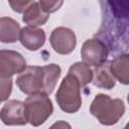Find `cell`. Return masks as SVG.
<instances>
[{
  "label": "cell",
  "instance_id": "1",
  "mask_svg": "<svg viewBox=\"0 0 129 129\" xmlns=\"http://www.w3.org/2000/svg\"><path fill=\"white\" fill-rule=\"evenodd\" d=\"M91 114L103 125L116 124L125 113V105L120 99H112L108 95L98 94L90 106Z\"/></svg>",
  "mask_w": 129,
  "mask_h": 129
},
{
  "label": "cell",
  "instance_id": "2",
  "mask_svg": "<svg viewBox=\"0 0 129 129\" xmlns=\"http://www.w3.org/2000/svg\"><path fill=\"white\" fill-rule=\"evenodd\" d=\"M81 88L80 81L74 75L68 73L60 83L55 96L57 105L63 112L72 114L79 111L82 106Z\"/></svg>",
  "mask_w": 129,
  "mask_h": 129
},
{
  "label": "cell",
  "instance_id": "3",
  "mask_svg": "<svg viewBox=\"0 0 129 129\" xmlns=\"http://www.w3.org/2000/svg\"><path fill=\"white\" fill-rule=\"evenodd\" d=\"M24 104L28 123L35 127L42 125L53 112V106L48 95L43 93L29 95Z\"/></svg>",
  "mask_w": 129,
  "mask_h": 129
},
{
  "label": "cell",
  "instance_id": "4",
  "mask_svg": "<svg viewBox=\"0 0 129 129\" xmlns=\"http://www.w3.org/2000/svg\"><path fill=\"white\" fill-rule=\"evenodd\" d=\"M16 85L20 91L26 95L43 92V67L30 66L19 74L16 78Z\"/></svg>",
  "mask_w": 129,
  "mask_h": 129
},
{
  "label": "cell",
  "instance_id": "5",
  "mask_svg": "<svg viewBox=\"0 0 129 129\" xmlns=\"http://www.w3.org/2000/svg\"><path fill=\"white\" fill-rule=\"evenodd\" d=\"M81 55L83 61L89 66L98 67L106 62L109 50L107 45L98 38L87 39L82 46Z\"/></svg>",
  "mask_w": 129,
  "mask_h": 129
},
{
  "label": "cell",
  "instance_id": "6",
  "mask_svg": "<svg viewBox=\"0 0 129 129\" xmlns=\"http://www.w3.org/2000/svg\"><path fill=\"white\" fill-rule=\"evenodd\" d=\"M49 41L54 51L59 54H69L73 52L77 45L75 32L72 29L62 26L52 30Z\"/></svg>",
  "mask_w": 129,
  "mask_h": 129
},
{
  "label": "cell",
  "instance_id": "7",
  "mask_svg": "<svg viewBox=\"0 0 129 129\" xmlns=\"http://www.w3.org/2000/svg\"><path fill=\"white\" fill-rule=\"evenodd\" d=\"M26 69L24 57L17 51L2 49L0 51V76L1 78H11L15 74H20Z\"/></svg>",
  "mask_w": 129,
  "mask_h": 129
},
{
  "label": "cell",
  "instance_id": "8",
  "mask_svg": "<svg viewBox=\"0 0 129 129\" xmlns=\"http://www.w3.org/2000/svg\"><path fill=\"white\" fill-rule=\"evenodd\" d=\"M0 118L3 124L8 126L25 125L28 123L25 104L18 100H9L1 109Z\"/></svg>",
  "mask_w": 129,
  "mask_h": 129
},
{
  "label": "cell",
  "instance_id": "9",
  "mask_svg": "<svg viewBox=\"0 0 129 129\" xmlns=\"http://www.w3.org/2000/svg\"><path fill=\"white\" fill-rule=\"evenodd\" d=\"M19 40L25 48H27L28 50L35 51L44 44L45 32L41 28L26 26L21 29Z\"/></svg>",
  "mask_w": 129,
  "mask_h": 129
},
{
  "label": "cell",
  "instance_id": "10",
  "mask_svg": "<svg viewBox=\"0 0 129 129\" xmlns=\"http://www.w3.org/2000/svg\"><path fill=\"white\" fill-rule=\"evenodd\" d=\"M92 82L100 89L111 90L115 87L116 79L111 72L110 62H104L103 64L96 67Z\"/></svg>",
  "mask_w": 129,
  "mask_h": 129
},
{
  "label": "cell",
  "instance_id": "11",
  "mask_svg": "<svg viewBox=\"0 0 129 129\" xmlns=\"http://www.w3.org/2000/svg\"><path fill=\"white\" fill-rule=\"evenodd\" d=\"M49 18V13L45 12L39 2H32L23 12L22 20L28 26L37 27L43 25Z\"/></svg>",
  "mask_w": 129,
  "mask_h": 129
},
{
  "label": "cell",
  "instance_id": "12",
  "mask_svg": "<svg viewBox=\"0 0 129 129\" xmlns=\"http://www.w3.org/2000/svg\"><path fill=\"white\" fill-rule=\"evenodd\" d=\"M21 28L17 21L10 17L0 19V40L3 43H13L18 40Z\"/></svg>",
  "mask_w": 129,
  "mask_h": 129
},
{
  "label": "cell",
  "instance_id": "13",
  "mask_svg": "<svg viewBox=\"0 0 129 129\" xmlns=\"http://www.w3.org/2000/svg\"><path fill=\"white\" fill-rule=\"evenodd\" d=\"M111 72L123 85H129V53H123L110 61Z\"/></svg>",
  "mask_w": 129,
  "mask_h": 129
},
{
  "label": "cell",
  "instance_id": "14",
  "mask_svg": "<svg viewBox=\"0 0 129 129\" xmlns=\"http://www.w3.org/2000/svg\"><path fill=\"white\" fill-rule=\"evenodd\" d=\"M61 74V69L58 64L55 63H49L46 66H43V79H44V85H43V94L49 95L52 93L59 77Z\"/></svg>",
  "mask_w": 129,
  "mask_h": 129
},
{
  "label": "cell",
  "instance_id": "15",
  "mask_svg": "<svg viewBox=\"0 0 129 129\" xmlns=\"http://www.w3.org/2000/svg\"><path fill=\"white\" fill-rule=\"evenodd\" d=\"M69 73L74 75L81 83L82 87L87 86L89 83H91L93 81V76H94V72L91 70L90 66L87 64L86 62H76L74 63L70 70Z\"/></svg>",
  "mask_w": 129,
  "mask_h": 129
},
{
  "label": "cell",
  "instance_id": "16",
  "mask_svg": "<svg viewBox=\"0 0 129 129\" xmlns=\"http://www.w3.org/2000/svg\"><path fill=\"white\" fill-rule=\"evenodd\" d=\"M63 3V0H39V4L42 9L47 13H53L57 11Z\"/></svg>",
  "mask_w": 129,
  "mask_h": 129
},
{
  "label": "cell",
  "instance_id": "17",
  "mask_svg": "<svg viewBox=\"0 0 129 129\" xmlns=\"http://www.w3.org/2000/svg\"><path fill=\"white\" fill-rule=\"evenodd\" d=\"M12 91V79L11 78H1V98L0 101L4 102L8 99Z\"/></svg>",
  "mask_w": 129,
  "mask_h": 129
},
{
  "label": "cell",
  "instance_id": "18",
  "mask_svg": "<svg viewBox=\"0 0 129 129\" xmlns=\"http://www.w3.org/2000/svg\"><path fill=\"white\" fill-rule=\"evenodd\" d=\"M10 7L17 13L24 12L26 8L31 4L32 0H8Z\"/></svg>",
  "mask_w": 129,
  "mask_h": 129
},
{
  "label": "cell",
  "instance_id": "19",
  "mask_svg": "<svg viewBox=\"0 0 129 129\" xmlns=\"http://www.w3.org/2000/svg\"><path fill=\"white\" fill-rule=\"evenodd\" d=\"M64 127V126H68V127H70V125L69 124H67V123H63L62 121H59L58 123H55V124H53L51 127Z\"/></svg>",
  "mask_w": 129,
  "mask_h": 129
},
{
  "label": "cell",
  "instance_id": "20",
  "mask_svg": "<svg viewBox=\"0 0 129 129\" xmlns=\"http://www.w3.org/2000/svg\"><path fill=\"white\" fill-rule=\"evenodd\" d=\"M125 128H129V122L126 124V126H125Z\"/></svg>",
  "mask_w": 129,
  "mask_h": 129
},
{
  "label": "cell",
  "instance_id": "21",
  "mask_svg": "<svg viewBox=\"0 0 129 129\" xmlns=\"http://www.w3.org/2000/svg\"><path fill=\"white\" fill-rule=\"evenodd\" d=\"M127 101H128V104H129V94L127 95Z\"/></svg>",
  "mask_w": 129,
  "mask_h": 129
},
{
  "label": "cell",
  "instance_id": "22",
  "mask_svg": "<svg viewBox=\"0 0 129 129\" xmlns=\"http://www.w3.org/2000/svg\"><path fill=\"white\" fill-rule=\"evenodd\" d=\"M128 44H129V39H128Z\"/></svg>",
  "mask_w": 129,
  "mask_h": 129
}]
</instances>
